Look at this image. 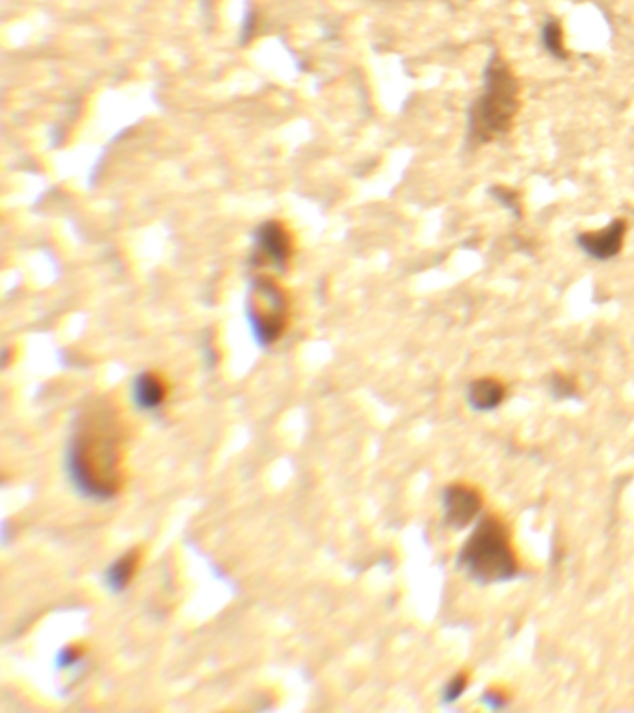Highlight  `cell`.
<instances>
[{"label": "cell", "mask_w": 634, "mask_h": 713, "mask_svg": "<svg viewBox=\"0 0 634 713\" xmlns=\"http://www.w3.org/2000/svg\"><path fill=\"white\" fill-rule=\"evenodd\" d=\"M482 494L465 483H452L443 493L445 522L454 530L467 528L480 515Z\"/></svg>", "instance_id": "obj_5"}, {"label": "cell", "mask_w": 634, "mask_h": 713, "mask_svg": "<svg viewBox=\"0 0 634 713\" xmlns=\"http://www.w3.org/2000/svg\"><path fill=\"white\" fill-rule=\"evenodd\" d=\"M170 385L157 372H144L136 377L133 387L134 403L144 411H155L168 400Z\"/></svg>", "instance_id": "obj_8"}, {"label": "cell", "mask_w": 634, "mask_h": 713, "mask_svg": "<svg viewBox=\"0 0 634 713\" xmlns=\"http://www.w3.org/2000/svg\"><path fill=\"white\" fill-rule=\"evenodd\" d=\"M506 400V387L499 379L480 377L467 389V403L476 413H489L501 407Z\"/></svg>", "instance_id": "obj_9"}, {"label": "cell", "mask_w": 634, "mask_h": 713, "mask_svg": "<svg viewBox=\"0 0 634 713\" xmlns=\"http://www.w3.org/2000/svg\"><path fill=\"white\" fill-rule=\"evenodd\" d=\"M542 43L545 51L551 56H555L558 60H566L568 52L564 47V36H562V28L556 21H547V25L542 28Z\"/></svg>", "instance_id": "obj_11"}, {"label": "cell", "mask_w": 634, "mask_h": 713, "mask_svg": "<svg viewBox=\"0 0 634 713\" xmlns=\"http://www.w3.org/2000/svg\"><path fill=\"white\" fill-rule=\"evenodd\" d=\"M625 234H627V221L620 218V220L610 221L605 229L579 234L577 246L581 247L590 259L607 262L620 255Z\"/></svg>", "instance_id": "obj_7"}, {"label": "cell", "mask_w": 634, "mask_h": 713, "mask_svg": "<svg viewBox=\"0 0 634 713\" xmlns=\"http://www.w3.org/2000/svg\"><path fill=\"white\" fill-rule=\"evenodd\" d=\"M67 474L79 493L108 500L125 483V426L114 405L95 403L77 420L67 448Z\"/></svg>", "instance_id": "obj_1"}, {"label": "cell", "mask_w": 634, "mask_h": 713, "mask_svg": "<svg viewBox=\"0 0 634 713\" xmlns=\"http://www.w3.org/2000/svg\"><path fill=\"white\" fill-rule=\"evenodd\" d=\"M491 195L501 203L502 207H506L508 210H512V212H514V210L519 212L521 203H519V195H517L516 192L506 190V188H493Z\"/></svg>", "instance_id": "obj_13"}, {"label": "cell", "mask_w": 634, "mask_h": 713, "mask_svg": "<svg viewBox=\"0 0 634 713\" xmlns=\"http://www.w3.org/2000/svg\"><path fill=\"white\" fill-rule=\"evenodd\" d=\"M142 550L140 548H133L129 550L127 554H123L121 558L116 559L108 571H106V585L110 587V591L114 593H121L125 591L134 578L136 574L140 571L142 567Z\"/></svg>", "instance_id": "obj_10"}, {"label": "cell", "mask_w": 634, "mask_h": 713, "mask_svg": "<svg viewBox=\"0 0 634 713\" xmlns=\"http://www.w3.org/2000/svg\"><path fill=\"white\" fill-rule=\"evenodd\" d=\"M251 331L259 344H276L289 325V299L270 277H259L250 296Z\"/></svg>", "instance_id": "obj_4"}, {"label": "cell", "mask_w": 634, "mask_h": 713, "mask_svg": "<svg viewBox=\"0 0 634 713\" xmlns=\"http://www.w3.org/2000/svg\"><path fill=\"white\" fill-rule=\"evenodd\" d=\"M467 688V676L456 675L445 688V701H458L462 697L463 691Z\"/></svg>", "instance_id": "obj_14"}, {"label": "cell", "mask_w": 634, "mask_h": 713, "mask_svg": "<svg viewBox=\"0 0 634 713\" xmlns=\"http://www.w3.org/2000/svg\"><path fill=\"white\" fill-rule=\"evenodd\" d=\"M519 108V86L508 65L493 58L484 73V91L469 112V136L478 143L491 142L512 129Z\"/></svg>", "instance_id": "obj_3"}, {"label": "cell", "mask_w": 634, "mask_h": 713, "mask_svg": "<svg viewBox=\"0 0 634 713\" xmlns=\"http://www.w3.org/2000/svg\"><path fill=\"white\" fill-rule=\"evenodd\" d=\"M460 565L480 584H497L516 578V548L508 526L495 515L480 520L460 552Z\"/></svg>", "instance_id": "obj_2"}, {"label": "cell", "mask_w": 634, "mask_h": 713, "mask_svg": "<svg viewBox=\"0 0 634 713\" xmlns=\"http://www.w3.org/2000/svg\"><path fill=\"white\" fill-rule=\"evenodd\" d=\"M86 654V650H84V647L82 645H69V647H66L64 650H60V654H58V665L62 667V669H67V667H73V665H77V663L80 662V658Z\"/></svg>", "instance_id": "obj_12"}, {"label": "cell", "mask_w": 634, "mask_h": 713, "mask_svg": "<svg viewBox=\"0 0 634 713\" xmlns=\"http://www.w3.org/2000/svg\"><path fill=\"white\" fill-rule=\"evenodd\" d=\"M292 255L291 236L278 221H266L255 234V262L281 268Z\"/></svg>", "instance_id": "obj_6"}]
</instances>
